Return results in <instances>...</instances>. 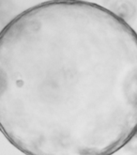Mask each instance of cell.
Masks as SVG:
<instances>
[{
  "instance_id": "cell-1",
  "label": "cell",
  "mask_w": 137,
  "mask_h": 155,
  "mask_svg": "<svg viewBox=\"0 0 137 155\" xmlns=\"http://www.w3.org/2000/svg\"><path fill=\"white\" fill-rule=\"evenodd\" d=\"M0 132L25 155H112L137 134V33L95 3L47 1L0 32Z\"/></svg>"
}]
</instances>
